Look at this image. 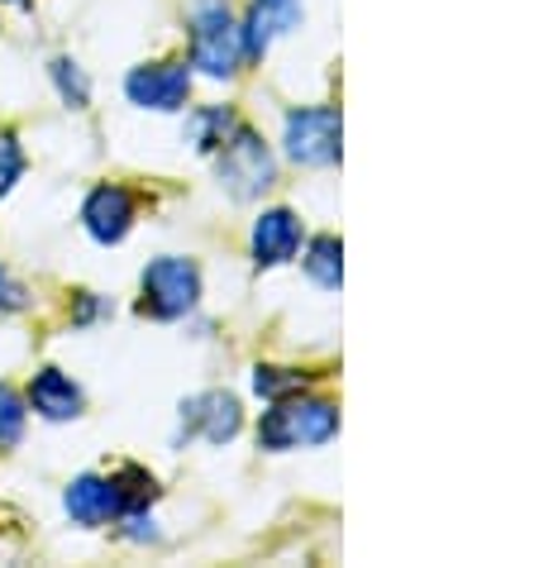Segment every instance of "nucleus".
Returning <instances> with one entry per match:
<instances>
[{
	"label": "nucleus",
	"instance_id": "nucleus-1",
	"mask_svg": "<svg viewBox=\"0 0 539 568\" xmlns=\"http://www.w3.org/2000/svg\"><path fill=\"white\" fill-rule=\"evenodd\" d=\"M339 435V406L325 397H282L273 412L258 420V445L263 449H301V445H325Z\"/></svg>",
	"mask_w": 539,
	"mask_h": 568
},
{
	"label": "nucleus",
	"instance_id": "nucleus-2",
	"mask_svg": "<svg viewBox=\"0 0 539 568\" xmlns=\"http://www.w3.org/2000/svg\"><path fill=\"white\" fill-rule=\"evenodd\" d=\"M201 296V267L192 258H153L144 267V296H139V311L153 315V321H177L196 306Z\"/></svg>",
	"mask_w": 539,
	"mask_h": 568
},
{
	"label": "nucleus",
	"instance_id": "nucleus-8",
	"mask_svg": "<svg viewBox=\"0 0 539 568\" xmlns=\"http://www.w3.org/2000/svg\"><path fill=\"white\" fill-rule=\"evenodd\" d=\"M296 20H301V0H253L248 20L240 24L244 58H263L282 34H292Z\"/></svg>",
	"mask_w": 539,
	"mask_h": 568
},
{
	"label": "nucleus",
	"instance_id": "nucleus-16",
	"mask_svg": "<svg viewBox=\"0 0 539 568\" xmlns=\"http://www.w3.org/2000/svg\"><path fill=\"white\" fill-rule=\"evenodd\" d=\"M306 383L311 377L296 373V368H258L253 373V392H258V397H273V402L292 397V392H306Z\"/></svg>",
	"mask_w": 539,
	"mask_h": 568
},
{
	"label": "nucleus",
	"instance_id": "nucleus-4",
	"mask_svg": "<svg viewBox=\"0 0 539 568\" xmlns=\"http://www.w3.org/2000/svg\"><path fill=\"white\" fill-rule=\"evenodd\" d=\"M244 62V34L225 6H201L192 20V68L205 77H234Z\"/></svg>",
	"mask_w": 539,
	"mask_h": 568
},
{
	"label": "nucleus",
	"instance_id": "nucleus-14",
	"mask_svg": "<svg viewBox=\"0 0 539 568\" xmlns=\"http://www.w3.org/2000/svg\"><path fill=\"white\" fill-rule=\"evenodd\" d=\"M234 130H240V120H234L230 105H205V110H196V115H192V144L201 153H215Z\"/></svg>",
	"mask_w": 539,
	"mask_h": 568
},
{
	"label": "nucleus",
	"instance_id": "nucleus-17",
	"mask_svg": "<svg viewBox=\"0 0 539 568\" xmlns=\"http://www.w3.org/2000/svg\"><path fill=\"white\" fill-rule=\"evenodd\" d=\"M24 402H20V392L0 383V449H10V445H20V435H24Z\"/></svg>",
	"mask_w": 539,
	"mask_h": 568
},
{
	"label": "nucleus",
	"instance_id": "nucleus-6",
	"mask_svg": "<svg viewBox=\"0 0 539 568\" xmlns=\"http://www.w3.org/2000/svg\"><path fill=\"white\" fill-rule=\"evenodd\" d=\"M130 101L139 110H182L192 97V68L186 62H153V68H134L130 82Z\"/></svg>",
	"mask_w": 539,
	"mask_h": 568
},
{
	"label": "nucleus",
	"instance_id": "nucleus-12",
	"mask_svg": "<svg viewBox=\"0 0 539 568\" xmlns=\"http://www.w3.org/2000/svg\"><path fill=\"white\" fill-rule=\"evenodd\" d=\"M29 406H34L43 420H72V416H82V387H77L68 373L43 368L34 383H29Z\"/></svg>",
	"mask_w": 539,
	"mask_h": 568
},
{
	"label": "nucleus",
	"instance_id": "nucleus-20",
	"mask_svg": "<svg viewBox=\"0 0 539 568\" xmlns=\"http://www.w3.org/2000/svg\"><path fill=\"white\" fill-rule=\"evenodd\" d=\"M20 306H24V287L10 282V273L0 267V311H20Z\"/></svg>",
	"mask_w": 539,
	"mask_h": 568
},
{
	"label": "nucleus",
	"instance_id": "nucleus-18",
	"mask_svg": "<svg viewBox=\"0 0 539 568\" xmlns=\"http://www.w3.org/2000/svg\"><path fill=\"white\" fill-rule=\"evenodd\" d=\"M53 82H58V91H62V101H68V105L82 110V105L91 101V82L82 77V68H77V62L58 58V62H53Z\"/></svg>",
	"mask_w": 539,
	"mask_h": 568
},
{
	"label": "nucleus",
	"instance_id": "nucleus-3",
	"mask_svg": "<svg viewBox=\"0 0 539 568\" xmlns=\"http://www.w3.org/2000/svg\"><path fill=\"white\" fill-rule=\"evenodd\" d=\"M220 153V182H225V192L234 201H253V196H263L267 186H273L277 178V163H273V153H267V144L253 130H234L225 144L215 149Z\"/></svg>",
	"mask_w": 539,
	"mask_h": 568
},
{
	"label": "nucleus",
	"instance_id": "nucleus-10",
	"mask_svg": "<svg viewBox=\"0 0 539 568\" xmlns=\"http://www.w3.org/2000/svg\"><path fill=\"white\" fill-rule=\"evenodd\" d=\"M301 248V220L292 211H263L253 225V263L258 267H282L292 263Z\"/></svg>",
	"mask_w": 539,
	"mask_h": 568
},
{
	"label": "nucleus",
	"instance_id": "nucleus-5",
	"mask_svg": "<svg viewBox=\"0 0 539 568\" xmlns=\"http://www.w3.org/2000/svg\"><path fill=\"white\" fill-rule=\"evenodd\" d=\"M287 153L301 168L339 163V110L335 105H301L287 115Z\"/></svg>",
	"mask_w": 539,
	"mask_h": 568
},
{
	"label": "nucleus",
	"instance_id": "nucleus-7",
	"mask_svg": "<svg viewBox=\"0 0 539 568\" xmlns=\"http://www.w3.org/2000/svg\"><path fill=\"white\" fill-rule=\"evenodd\" d=\"M82 225H87V234L96 244H120L124 234H130V225H134V196L124 192V186H115V182L96 186V192L87 196V206H82Z\"/></svg>",
	"mask_w": 539,
	"mask_h": 568
},
{
	"label": "nucleus",
	"instance_id": "nucleus-21",
	"mask_svg": "<svg viewBox=\"0 0 539 568\" xmlns=\"http://www.w3.org/2000/svg\"><path fill=\"white\" fill-rule=\"evenodd\" d=\"M101 311H105V306L96 302V296H91V292H82V302H77V311H72V321H77V325H87V321H96Z\"/></svg>",
	"mask_w": 539,
	"mask_h": 568
},
{
	"label": "nucleus",
	"instance_id": "nucleus-9",
	"mask_svg": "<svg viewBox=\"0 0 539 568\" xmlns=\"http://www.w3.org/2000/svg\"><path fill=\"white\" fill-rule=\"evenodd\" d=\"M182 425H186V435H205L211 445H225V439L240 435L244 412L230 392H205V397H192L182 406Z\"/></svg>",
	"mask_w": 539,
	"mask_h": 568
},
{
	"label": "nucleus",
	"instance_id": "nucleus-22",
	"mask_svg": "<svg viewBox=\"0 0 539 568\" xmlns=\"http://www.w3.org/2000/svg\"><path fill=\"white\" fill-rule=\"evenodd\" d=\"M6 6H29V0H6Z\"/></svg>",
	"mask_w": 539,
	"mask_h": 568
},
{
	"label": "nucleus",
	"instance_id": "nucleus-19",
	"mask_svg": "<svg viewBox=\"0 0 539 568\" xmlns=\"http://www.w3.org/2000/svg\"><path fill=\"white\" fill-rule=\"evenodd\" d=\"M20 172H24V149H20V139H14L10 130H0V196H6L10 186L20 182Z\"/></svg>",
	"mask_w": 539,
	"mask_h": 568
},
{
	"label": "nucleus",
	"instance_id": "nucleus-15",
	"mask_svg": "<svg viewBox=\"0 0 539 568\" xmlns=\"http://www.w3.org/2000/svg\"><path fill=\"white\" fill-rule=\"evenodd\" d=\"M110 483H115V501H120V516H134V511H144L149 501L157 497V483L149 478L144 468H120V473H110Z\"/></svg>",
	"mask_w": 539,
	"mask_h": 568
},
{
	"label": "nucleus",
	"instance_id": "nucleus-11",
	"mask_svg": "<svg viewBox=\"0 0 539 568\" xmlns=\"http://www.w3.org/2000/svg\"><path fill=\"white\" fill-rule=\"evenodd\" d=\"M62 507H68V516L77 520V526H105V520H115V516H120L115 483H110V478H96V473H82V478L68 487Z\"/></svg>",
	"mask_w": 539,
	"mask_h": 568
},
{
	"label": "nucleus",
	"instance_id": "nucleus-13",
	"mask_svg": "<svg viewBox=\"0 0 539 568\" xmlns=\"http://www.w3.org/2000/svg\"><path fill=\"white\" fill-rule=\"evenodd\" d=\"M306 273H311V282H321L325 292H335L339 287V277H344V248H339V240L335 234H321V240H311V248H306Z\"/></svg>",
	"mask_w": 539,
	"mask_h": 568
}]
</instances>
